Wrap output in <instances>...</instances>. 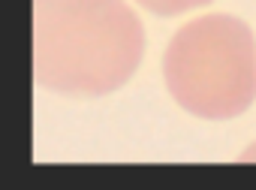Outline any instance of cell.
<instances>
[{"label":"cell","instance_id":"cell-1","mask_svg":"<svg viewBox=\"0 0 256 190\" xmlns=\"http://www.w3.org/2000/svg\"><path fill=\"white\" fill-rule=\"evenodd\" d=\"M142 52L145 28L124 0H34V76L54 94H112Z\"/></svg>","mask_w":256,"mask_h":190},{"label":"cell","instance_id":"cell-2","mask_svg":"<svg viewBox=\"0 0 256 190\" xmlns=\"http://www.w3.org/2000/svg\"><path fill=\"white\" fill-rule=\"evenodd\" d=\"M163 79L172 100L196 118L229 121L256 100L253 31L226 13L187 22L169 40Z\"/></svg>","mask_w":256,"mask_h":190},{"label":"cell","instance_id":"cell-3","mask_svg":"<svg viewBox=\"0 0 256 190\" xmlns=\"http://www.w3.org/2000/svg\"><path fill=\"white\" fill-rule=\"evenodd\" d=\"M136 4H142L145 10H151L157 16H178V13H187L193 7H205L211 0H136Z\"/></svg>","mask_w":256,"mask_h":190}]
</instances>
